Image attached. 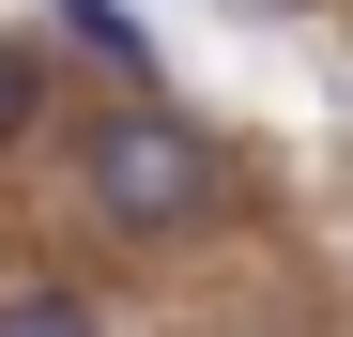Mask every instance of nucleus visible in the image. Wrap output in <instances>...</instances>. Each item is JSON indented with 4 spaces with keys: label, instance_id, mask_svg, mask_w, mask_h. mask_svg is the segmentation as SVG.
<instances>
[{
    "label": "nucleus",
    "instance_id": "nucleus-1",
    "mask_svg": "<svg viewBox=\"0 0 353 337\" xmlns=\"http://www.w3.org/2000/svg\"><path fill=\"white\" fill-rule=\"evenodd\" d=\"M77 215H92L108 246H185V230L230 215V153L185 123V107L123 92V107H92V123H77Z\"/></svg>",
    "mask_w": 353,
    "mask_h": 337
},
{
    "label": "nucleus",
    "instance_id": "nucleus-2",
    "mask_svg": "<svg viewBox=\"0 0 353 337\" xmlns=\"http://www.w3.org/2000/svg\"><path fill=\"white\" fill-rule=\"evenodd\" d=\"M46 31H62L77 62H108V77H154V46H139V16H123V0H46Z\"/></svg>",
    "mask_w": 353,
    "mask_h": 337
},
{
    "label": "nucleus",
    "instance_id": "nucleus-3",
    "mask_svg": "<svg viewBox=\"0 0 353 337\" xmlns=\"http://www.w3.org/2000/svg\"><path fill=\"white\" fill-rule=\"evenodd\" d=\"M0 337H92V307H77V292H16V307H0Z\"/></svg>",
    "mask_w": 353,
    "mask_h": 337
},
{
    "label": "nucleus",
    "instance_id": "nucleus-4",
    "mask_svg": "<svg viewBox=\"0 0 353 337\" xmlns=\"http://www.w3.org/2000/svg\"><path fill=\"white\" fill-rule=\"evenodd\" d=\"M31 107H46V62H31V46H0V138H16Z\"/></svg>",
    "mask_w": 353,
    "mask_h": 337
}]
</instances>
